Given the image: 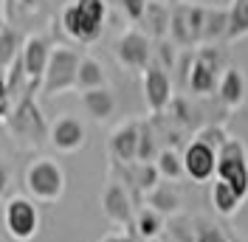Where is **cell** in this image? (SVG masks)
Listing matches in <instances>:
<instances>
[{"instance_id": "f546056e", "label": "cell", "mask_w": 248, "mask_h": 242, "mask_svg": "<svg viewBox=\"0 0 248 242\" xmlns=\"http://www.w3.org/2000/svg\"><path fill=\"white\" fill-rule=\"evenodd\" d=\"M119 6H122L124 17H127L130 23H141L147 6H150V0H119Z\"/></svg>"}, {"instance_id": "2e32d148", "label": "cell", "mask_w": 248, "mask_h": 242, "mask_svg": "<svg viewBox=\"0 0 248 242\" xmlns=\"http://www.w3.org/2000/svg\"><path fill=\"white\" fill-rule=\"evenodd\" d=\"M79 102H82V110L85 116H91L96 124H108L116 110H119V99H116V91L105 85V88H96V91H85L79 93Z\"/></svg>"}, {"instance_id": "5b68a950", "label": "cell", "mask_w": 248, "mask_h": 242, "mask_svg": "<svg viewBox=\"0 0 248 242\" xmlns=\"http://www.w3.org/2000/svg\"><path fill=\"white\" fill-rule=\"evenodd\" d=\"M43 217L37 203L26 195H12L3 203V228L15 242H31L40 234Z\"/></svg>"}, {"instance_id": "277c9868", "label": "cell", "mask_w": 248, "mask_h": 242, "mask_svg": "<svg viewBox=\"0 0 248 242\" xmlns=\"http://www.w3.org/2000/svg\"><path fill=\"white\" fill-rule=\"evenodd\" d=\"M79 60H82V54H79L77 48L54 45L48 68H46V74H43V82H40L43 96L54 99V96H62V93H68V91H77Z\"/></svg>"}, {"instance_id": "ba28073f", "label": "cell", "mask_w": 248, "mask_h": 242, "mask_svg": "<svg viewBox=\"0 0 248 242\" xmlns=\"http://www.w3.org/2000/svg\"><path fill=\"white\" fill-rule=\"evenodd\" d=\"M223 57L215 45H203L195 48V62L189 68V76H186V88L195 96H209V93L217 91V82H220V74H223Z\"/></svg>"}, {"instance_id": "7c38bea8", "label": "cell", "mask_w": 248, "mask_h": 242, "mask_svg": "<svg viewBox=\"0 0 248 242\" xmlns=\"http://www.w3.org/2000/svg\"><path fill=\"white\" fill-rule=\"evenodd\" d=\"M141 91H144V105H147V110L153 116L164 113L172 105V99H175V93H172V76L161 65H150L141 74Z\"/></svg>"}, {"instance_id": "9a60e30c", "label": "cell", "mask_w": 248, "mask_h": 242, "mask_svg": "<svg viewBox=\"0 0 248 242\" xmlns=\"http://www.w3.org/2000/svg\"><path fill=\"white\" fill-rule=\"evenodd\" d=\"M217 96L226 110H240L246 105L248 96V79L243 74V68L237 65H226L223 74H220V82H217Z\"/></svg>"}, {"instance_id": "8992f818", "label": "cell", "mask_w": 248, "mask_h": 242, "mask_svg": "<svg viewBox=\"0 0 248 242\" xmlns=\"http://www.w3.org/2000/svg\"><path fill=\"white\" fill-rule=\"evenodd\" d=\"M215 181L229 183L243 200L248 197V150H246L243 141L229 138V141L220 147V152H217Z\"/></svg>"}, {"instance_id": "4316f807", "label": "cell", "mask_w": 248, "mask_h": 242, "mask_svg": "<svg viewBox=\"0 0 248 242\" xmlns=\"http://www.w3.org/2000/svg\"><path fill=\"white\" fill-rule=\"evenodd\" d=\"M127 169L133 172V183H136V189H139V192H144V195H150L155 186L161 183L155 164H133V166H127Z\"/></svg>"}, {"instance_id": "83f0119b", "label": "cell", "mask_w": 248, "mask_h": 242, "mask_svg": "<svg viewBox=\"0 0 248 242\" xmlns=\"http://www.w3.org/2000/svg\"><path fill=\"white\" fill-rule=\"evenodd\" d=\"M158 144H155V133L147 121H141V130H139V161L136 164H153L158 158Z\"/></svg>"}, {"instance_id": "ffe728a7", "label": "cell", "mask_w": 248, "mask_h": 242, "mask_svg": "<svg viewBox=\"0 0 248 242\" xmlns=\"http://www.w3.org/2000/svg\"><path fill=\"white\" fill-rule=\"evenodd\" d=\"M170 12H172V6L150 0V6L144 12V20H141V26H147L144 34L153 37V40H167L170 37Z\"/></svg>"}, {"instance_id": "4dcf8cb0", "label": "cell", "mask_w": 248, "mask_h": 242, "mask_svg": "<svg viewBox=\"0 0 248 242\" xmlns=\"http://www.w3.org/2000/svg\"><path fill=\"white\" fill-rule=\"evenodd\" d=\"M15 107V99H12V91H9V82H6V71H0V124L9 119Z\"/></svg>"}, {"instance_id": "52a82bcc", "label": "cell", "mask_w": 248, "mask_h": 242, "mask_svg": "<svg viewBox=\"0 0 248 242\" xmlns=\"http://www.w3.org/2000/svg\"><path fill=\"white\" fill-rule=\"evenodd\" d=\"M113 57L127 74H144L153 65V40L141 29H124L113 43Z\"/></svg>"}, {"instance_id": "7402d4cb", "label": "cell", "mask_w": 248, "mask_h": 242, "mask_svg": "<svg viewBox=\"0 0 248 242\" xmlns=\"http://www.w3.org/2000/svg\"><path fill=\"white\" fill-rule=\"evenodd\" d=\"M164 226H167V223H164V214H158L155 209H150V206L139 209L136 217H133V231H136V237H141V240H147V242L161 240Z\"/></svg>"}, {"instance_id": "5bb4252c", "label": "cell", "mask_w": 248, "mask_h": 242, "mask_svg": "<svg viewBox=\"0 0 248 242\" xmlns=\"http://www.w3.org/2000/svg\"><path fill=\"white\" fill-rule=\"evenodd\" d=\"M217 172V152L198 138L189 141L184 150V175L192 183H209Z\"/></svg>"}, {"instance_id": "d590c367", "label": "cell", "mask_w": 248, "mask_h": 242, "mask_svg": "<svg viewBox=\"0 0 248 242\" xmlns=\"http://www.w3.org/2000/svg\"><path fill=\"white\" fill-rule=\"evenodd\" d=\"M6 26H9V23H6V17H0V31L6 29Z\"/></svg>"}, {"instance_id": "cb8c5ba5", "label": "cell", "mask_w": 248, "mask_h": 242, "mask_svg": "<svg viewBox=\"0 0 248 242\" xmlns=\"http://www.w3.org/2000/svg\"><path fill=\"white\" fill-rule=\"evenodd\" d=\"M23 34L15 26H6L0 31V71H9L17 60H20V51H23Z\"/></svg>"}, {"instance_id": "ab89813d", "label": "cell", "mask_w": 248, "mask_h": 242, "mask_svg": "<svg viewBox=\"0 0 248 242\" xmlns=\"http://www.w3.org/2000/svg\"><path fill=\"white\" fill-rule=\"evenodd\" d=\"M153 3H167V0H153Z\"/></svg>"}, {"instance_id": "603a6c76", "label": "cell", "mask_w": 248, "mask_h": 242, "mask_svg": "<svg viewBox=\"0 0 248 242\" xmlns=\"http://www.w3.org/2000/svg\"><path fill=\"white\" fill-rule=\"evenodd\" d=\"M209 197H212V206H215V212L220 214V217H234V214L240 212V206H243V197L237 195L229 183H223V181L212 183Z\"/></svg>"}, {"instance_id": "6da1fadb", "label": "cell", "mask_w": 248, "mask_h": 242, "mask_svg": "<svg viewBox=\"0 0 248 242\" xmlns=\"http://www.w3.org/2000/svg\"><path fill=\"white\" fill-rule=\"evenodd\" d=\"M108 20V0H71L60 15V29L71 43L93 45Z\"/></svg>"}, {"instance_id": "4fadbf2b", "label": "cell", "mask_w": 248, "mask_h": 242, "mask_svg": "<svg viewBox=\"0 0 248 242\" xmlns=\"http://www.w3.org/2000/svg\"><path fill=\"white\" fill-rule=\"evenodd\" d=\"M139 130L141 121L136 119H127L113 127V133L108 138V152L119 166H133L139 161Z\"/></svg>"}, {"instance_id": "7a4b0ae2", "label": "cell", "mask_w": 248, "mask_h": 242, "mask_svg": "<svg viewBox=\"0 0 248 242\" xmlns=\"http://www.w3.org/2000/svg\"><path fill=\"white\" fill-rule=\"evenodd\" d=\"M3 124H6L9 138L15 141L17 147H23V150H37V147L48 144V121L43 116L40 105L34 102V93L17 99L12 113H9V119Z\"/></svg>"}, {"instance_id": "3957f363", "label": "cell", "mask_w": 248, "mask_h": 242, "mask_svg": "<svg viewBox=\"0 0 248 242\" xmlns=\"http://www.w3.org/2000/svg\"><path fill=\"white\" fill-rule=\"evenodd\" d=\"M23 186L34 203H60L62 195H65V186H68V175L57 158H48V155H40L34 158L26 172H23Z\"/></svg>"}, {"instance_id": "9c48e42d", "label": "cell", "mask_w": 248, "mask_h": 242, "mask_svg": "<svg viewBox=\"0 0 248 242\" xmlns=\"http://www.w3.org/2000/svg\"><path fill=\"white\" fill-rule=\"evenodd\" d=\"M99 206H102V214L108 217V223L119 228V231H130L133 228V217H136V206H133V197L127 192L119 178H110L99 195Z\"/></svg>"}, {"instance_id": "ac0fdd59", "label": "cell", "mask_w": 248, "mask_h": 242, "mask_svg": "<svg viewBox=\"0 0 248 242\" xmlns=\"http://www.w3.org/2000/svg\"><path fill=\"white\" fill-rule=\"evenodd\" d=\"M110 85L108 82V74H105V65L91 57V54H82L79 60V71H77V91L85 93V91H96V88H105Z\"/></svg>"}, {"instance_id": "e0dca14e", "label": "cell", "mask_w": 248, "mask_h": 242, "mask_svg": "<svg viewBox=\"0 0 248 242\" xmlns=\"http://www.w3.org/2000/svg\"><path fill=\"white\" fill-rule=\"evenodd\" d=\"M170 43L178 51L184 48H198L195 45V34L189 23V3H175L170 12Z\"/></svg>"}, {"instance_id": "f35d334b", "label": "cell", "mask_w": 248, "mask_h": 242, "mask_svg": "<svg viewBox=\"0 0 248 242\" xmlns=\"http://www.w3.org/2000/svg\"><path fill=\"white\" fill-rule=\"evenodd\" d=\"M155 242H175V240H155Z\"/></svg>"}, {"instance_id": "f1b7e54d", "label": "cell", "mask_w": 248, "mask_h": 242, "mask_svg": "<svg viewBox=\"0 0 248 242\" xmlns=\"http://www.w3.org/2000/svg\"><path fill=\"white\" fill-rule=\"evenodd\" d=\"M198 141H203V144H209L215 152H220V147L229 141V133L223 130V127H217V124H209V127H203V130H198Z\"/></svg>"}, {"instance_id": "30bf717a", "label": "cell", "mask_w": 248, "mask_h": 242, "mask_svg": "<svg viewBox=\"0 0 248 242\" xmlns=\"http://www.w3.org/2000/svg\"><path fill=\"white\" fill-rule=\"evenodd\" d=\"M48 144L60 155H77L88 144V130L85 121L74 113H62L48 124Z\"/></svg>"}, {"instance_id": "e575fe53", "label": "cell", "mask_w": 248, "mask_h": 242, "mask_svg": "<svg viewBox=\"0 0 248 242\" xmlns=\"http://www.w3.org/2000/svg\"><path fill=\"white\" fill-rule=\"evenodd\" d=\"M6 12H9V3H6V0H0V17H6Z\"/></svg>"}, {"instance_id": "8fae6325", "label": "cell", "mask_w": 248, "mask_h": 242, "mask_svg": "<svg viewBox=\"0 0 248 242\" xmlns=\"http://www.w3.org/2000/svg\"><path fill=\"white\" fill-rule=\"evenodd\" d=\"M51 51H54V43L48 40L46 34H29L23 40V51H20V65H23V74H26V82L29 88H40L43 82V74L48 68V60H51Z\"/></svg>"}, {"instance_id": "d4e9b609", "label": "cell", "mask_w": 248, "mask_h": 242, "mask_svg": "<svg viewBox=\"0 0 248 242\" xmlns=\"http://www.w3.org/2000/svg\"><path fill=\"white\" fill-rule=\"evenodd\" d=\"M153 164L158 169V178L164 183H178L184 178V155H178L172 147L158 152V158H155Z\"/></svg>"}, {"instance_id": "8d00e7d4", "label": "cell", "mask_w": 248, "mask_h": 242, "mask_svg": "<svg viewBox=\"0 0 248 242\" xmlns=\"http://www.w3.org/2000/svg\"><path fill=\"white\" fill-rule=\"evenodd\" d=\"M6 3H9V9H12V6H15V3H17V0H6Z\"/></svg>"}, {"instance_id": "484cf974", "label": "cell", "mask_w": 248, "mask_h": 242, "mask_svg": "<svg viewBox=\"0 0 248 242\" xmlns=\"http://www.w3.org/2000/svg\"><path fill=\"white\" fill-rule=\"evenodd\" d=\"M246 37H248V0H232V6H229L226 43H240Z\"/></svg>"}, {"instance_id": "74e56055", "label": "cell", "mask_w": 248, "mask_h": 242, "mask_svg": "<svg viewBox=\"0 0 248 242\" xmlns=\"http://www.w3.org/2000/svg\"><path fill=\"white\" fill-rule=\"evenodd\" d=\"M229 242H243V240H237V237H232V240H229Z\"/></svg>"}, {"instance_id": "836d02e7", "label": "cell", "mask_w": 248, "mask_h": 242, "mask_svg": "<svg viewBox=\"0 0 248 242\" xmlns=\"http://www.w3.org/2000/svg\"><path fill=\"white\" fill-rule=\"evenodd\" d=\"M99 242H136V240H133L130 231H110V234H105Z\"/></svg>"}, {"instance_id": "44dd1931", "label": "cell", "mask_w": 248, "mask_h": 242, "mask_svg": "<svg viewBox=\"0 0 248 242\" xmlns=\"http://www.w3.org/2000/svg\"><path fill=\"white\" fill-rule=\"evenodd\" d=\"M147 206H150V209H155L158 214H164V217H170V214L181 212L184 200H181L178 189H175L172 183H158L153 192L147 195Z\"/></svg>"}, {"instance_id": "d6986e66", "label": "cell", "mask_w": 248, "mask_h": 242, "mask_svg": "<svg viewBox=\"0 0 248 242\" xmlns=\"http://www.w3.org/2000/svg\"><path fill=\"white\" fill-rule=\"evenodd\" d=\"M226 31H229V9L206 6L201 45H215V43H220V40H226Z\"/></svg>"}, {"instance_id": "1f68e13d", "label": "cell", "mask_w": 248, "mask_h": 242, "mask_svg": "<svg viewBox=\"0 0 248 242\" xmlns=\"http://www.w3.org/2000/svg\"><path fill=\"white\" fill-rule=\"evenodd\" d=\"M9 186H12V164H9V158L0 152V203H6Z\"/></svg>"}, {"instance_id": "d6a6232c", "label": "cell", "mask_w": 248, "mask_h": 242, "mask_svg": "<svg viewBox=\"0 0 248 242\" xmlns=\"http://www.w3.org/2000/svg\"><path fill=\"white\" fill-rule=\"evenodd\" d=\"M192 242H229V237L217 226H203V228H198V234H195Z\"/></svg>"}]
</instances>
